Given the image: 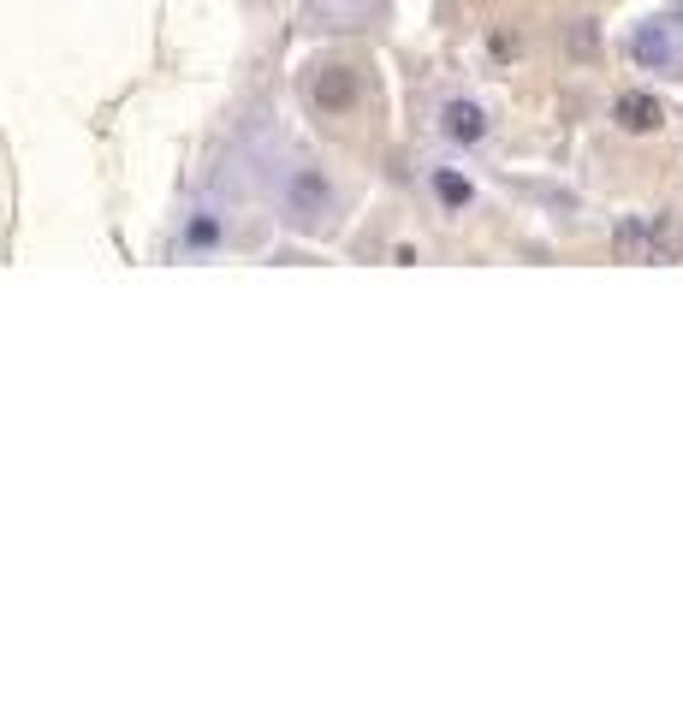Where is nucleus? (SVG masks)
I'll return each mask as SVG.
<instances>
[{"mask_svg": "<svg viewBox=\"0 0 683 712\" xmlns=\"http://www.w3.org/2000/svg\"><path fill=\"white\" fill-rule=\"evenodd\" d=\"M333 220V178L321 167H298L286 178V226L292 232H321Z\"/></svg>", "mask_w": 683, "mask_h": 712, "instance_id": "obj_1", "label": "nucleus"}, {"mask_svg": "<svg viewBox=\"0 0 683 712\" xmlns=\"http://www.w3.org/2000/svg\"><path fill=\"white\" fill-rule=\"evenodd\" d=\"M357 89H363L357 72L339 66V60H327V66H315L309 78H303V96H309L321 113H351L357 107Z\"/></svg>", "mask_w": 683, "mask_h": 712, "instance_id": "obj_2", "label": "nucleus"}, {"mask_svg": "<svg viewBox=\"0 0 683 712\" xmlns=\"http://www.w3.org/2000/svg\"><path fill=\"white\" fill-rule=\"evenodd\" d=\"M630 60H636V66H648V72H672L678 60H683V42H678L672 18L636 24V36H630Z\"/></svg>", "mask_w": 683, "mask_h": 712, "instance_id": "obj_3", "label": "nucleus"}, {"mask_svg": "<svg viewBox=\"0 0 683 712\" xmlns=\"http://www.w3.org/2000/svg\"><path fill=\"white\" fill-rule=\"evenodd\" d=\"M612 119H618V131H630V137H654L666 125V107L648 89H624V96L612 101Z\"/></svg>", "mask_w": 683, "mask_h": 712, "instance_id": "obj_4", "label": "nucleus"}, {"mask_svg": "<svg viewBox=\"0 0 683 712\" xmlns=\"http://www.w3.org/2000/svg\"><path fill=\"white\" fill-rule=\"evenodd\" d=\"M440 131L452 137V143H464V149H476L488 137V113L476 107V101H446V107H440Z\"/></svg>", "mask_w": 683, "mask_h": 712, "instance_id": "obj_5", "label": "nucleus"}, {"mask_svg": "<svg viewBox=\"0 0 683 712\" xmlns=\"http://www.w3.org/2000/svg\"><path fill=\"white\" fill-rule=\"evenodd\" d=\"M428 185H434V202H440L446 214H464V208L476 202V185H470L458 167H434V173H428Z\"/></svg>", "mask_w": 683, "mask_h": 712, "instance_id": "obj_6", "label": "nucleus"}, {"mask_svg": "<svg viewBox=\"0 0 683 712\" xmlns=\"http://www.w3.org/2000/svg\"><path fill=\"white\" fill-rule=\"evenodd\" d=\"M220 220H214V214H197V220L191 226H185V244H191V250H214V244H220Z\"/></svg>", "mask_w": 683, "mask_h": 712, "instance_id": "obj_7", "label": "nucleus"}, {"mask_svg": "<svg viewBox=\"0 0 683 712\" xmlns=\"http://www.w3.org/2000/svg\"><path fill=\"white\" fill-rule=\"evenodd\" d=\"M488 48H493V60H511V54H517V36H511V30H493Z\"/></svg>", "mask_w": 683, "mask_h": 712, "instance_id": "obj_8", "label": "nucleus"}]
</instances>
